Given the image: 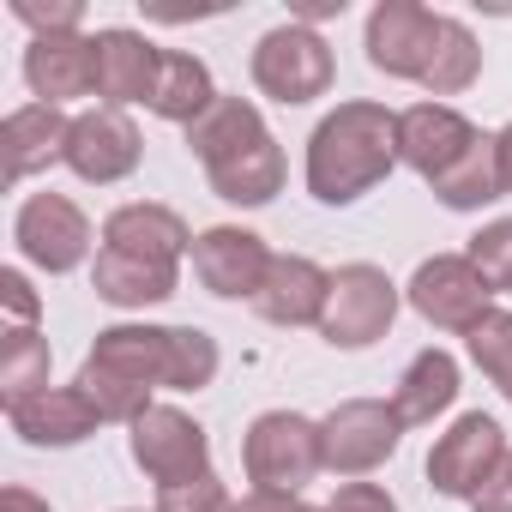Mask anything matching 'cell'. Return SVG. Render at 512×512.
Returning a JSON list of instances; mask_svg holds the SVG:
<instances>
[{"mask_svg":"<svg viewBox=\"0 0 512 512\" xmlns=\"http://www.w3.org/2000/svg\"><path fill=\"white\" fill-rule=\"evenodd\" d=\"M398 169V115L386 103L350 97L308 133V193L320 205H356Z\"/></svg>","mask_w":512,"mask_h":512,"instance_id":"6da1fadb","label":"cell"},{"mask_svg":"<svg viewBox=\"0 0 512 512\" xmlns=\"http://www.w3.org/2000/svg\"><path fill=\"white\" fill-rule=\"evenodd\" d=\"M169 374H175V326H139V320H121V326H103L85 368H79V392L97 404L103 422H139L157 398L151 392H169Z\"/></svg>","mask_w":512,"mask_h":512,"instance_id":"7a4b0ae2","label":"cell"},{"mask_svg":"<svg viewBox=\"0 0 512 512\" xmlns=\"http://www.w3.org/2000/svg\"><path fill=\"white\" fill-rule=\"evenodd\" d=\"M241 470L260 494H302L326 470V440L320 422L302 410H266L241 434Z\"/></svg>","mask_w":512,"mask_h":512,"instance_id":"3957f363","label":"cell"},{"mask_svg":"<svg viewBox=\"0 0 512 512\" xmlns=\"http://www.w3.org/2000/svg\"><path fill=\"white\" fill-rule=\"evenodd\" d=\"M332 79H338V61H332L326 37L314 25L290 19V25H278L253 43V91L284 103V109H302V103L326 97Z\"/></svg>","mask_w":512,"mask_h":512,"instance_id":"277c9868","label":"cell"},{"mask_svg":"<svg viewBox=\"0 0 512 512\" xmlns=\"http://www.w3.org/2000/svg\"><path fill=\"white\" fill-rule=\"evenodd\" d=\"M392 320H398V284L380 266L356 260V266L332 272V296L320 314V338L332 350H368L392 332Z\"/></svg>","mask_w":512,"mask_h":512,"instance_id":"5b68a950","label":"cell"},{"mask_svg":"<svg viewBox=\"0 0 512 512\" xmlns=\"http://www.w3.org/2000/svg\"><path fill=\"white\" fill-rule=\"evenodd\" d=\"M404 302L434 332H452V338H470L482 326V314H494V290L482 284V272L464 253H434V260H422L404 284Z\"/></svg>","mask_w":512,"mask_h":512,"instance_id":"8992f818","label":"cell"},{"mask_svg":"<svg viewBox=\"0 0 512 512\" xmlns=\"http://www.w3.org/2000/svg\"><path fill=\"white\" fill-rule=\"evenodd\" d=\"M13 241H19V260L49 272V278H67L91 260V217L67 199V193H31L13 217Z\"/></svg>","mask_w":512,"mask_h":512,"instance_id":"52a82bcc","label":"cell"},{"mask_svg":"<svg viewBox=\"0 0 512 512\" xmlns=\"http://www.w3.org/2000/svg\"><path fill=\"white\" fill-rule=\"evenodd\" d=\"M440 31H446V13L434 7H416V0H380V7L368 13V67L386 73V79H410L422 85L434 49H440Z\"/></svg>","mask_w":512,"mask_h":512,"instance_id":"ba28073f","label":"cell"},{"mask_svg":"<svg viewBox=\"0 0 512 512\" xmlns=\"http://www.w3.org/2000/svg\"><path fill=\"white\" fill-rule=\"evenodd\" d=\"M320 440H326L332 476H368L398 452L404 422H398L392 398H344L332 416H320Z\"/></svg>","mask_w":512,"mask_h":512,"instance_id":"9c48e42d","label":"cell"},{"mask_svg":"<svg viewBox=\"0 0 512 512\" xmlns=\"http://www.w3.org/2000/svg\"><path fill=\"white\" fill-rule=\"evenodd\" d=\"M506 452H512V446H506V428H500L494 416H482V410H464V416L434 440V452H428V488L446 494V500H476L482 482L500 470Z\"/></svg>","mask_w":512,"mask_h":512,"instance_id":"30bf717a","label":"cell"},{"mask_svg":"<svg viewBox=\"0 0 512 512\" xmlns=\"http://www.w3.org/2000/svg\"><path fill=\"white\" fill-rule=\"evenodd\" d=\"M127 446H133V464H139L157 488L193 482V476L211 470V440H205V428H199L187 410H175V404H151V410L133 422Z\"/></svg>","mask_w":512,"mask_h":512,"instance_id":"8fae6325","label":"cell"},{"mask_svg":"<svg viewBox=\"0 0 512 512\" xmlns=\"http://www.w3.org/2000/svg\"><path fill=\"white\" fill-rule=\"evenodd\" d=\"M278 253L266 247V235H253L241 223H217V229H199L193 241V278L217 296V302H253L266 284Z\"/></svg>","mask_w":512,"mask_h":512,"instance_id":"7c38bea8","label":"cell"},{"mask_svg":"<svg viewBox=\"0 0 512 512\" xmlns=\"http://www.w3.org/2000/svg\"><path fill=\"white\" fill-rule=\"evenodd\" d=\"M145 157V133L133 127L127 109H85L73 115V139H67V169L85 181V187H115L139 169Z\"/></svg>","mask_w":512,"mask_h":512,"instance_id":"4fadbf2b","label":"cell"},{"mask_svg":"<svg viewBox=\"0 0 512 512\" xmlns=\"http://www.w3.org/2000/svg\"><path fill=\"white\" fill-rule=\"evenodd\" d=\"M470 145H476V127L452 103H410L398 115V163H410L422 181H440Z\"/></svg>","mask_w":512,"mask_h":512,"instance_id":"5bb4252c","label":"cell"},{"mask_svg":"<svg viewBox=\"0 0 512 512\" xmlns=\"http://www.w3.org/2000/svg\"><path fill=\"white\" fill-rule=\"evenodd\" d=\"M25 85L49 109L73 103V97H97V43L85 31H73V37H31Z\"/></svg>","mask_w":512,"mask_h":512,"instance_id":"9a60e30c","label":"cell"},{"mask_svg":"<svg viewBox=\"0 0 512 512\" xmlns=\"http://www.w3.org/2000/svg\"><path fill=\"white\" fill-rule=\"evenodd\" d=\"M7 422H13V434H19L25 446H43V452L85 446V440L103 428V416H97V404L79 392V380H73V386H43L37 398L13 404Z\"/></svg>","mask_w":512,"mask_h":512,"instance_id":"2e32d148","label":"cell"},{"mask_svg":"<svg viewBox=\"0 0 512 512\" xmlns=\"http://www.w3.org/2000/svg\"><path fill=\"white\" fill-rule=\"evenodd\" d=\"M97 97L109 109H127V103H151L157 91V67H163V49L127 25H103L97 37Z\"/></svg>","mask_w":512,"mask_h":512,"instance_id":"e0dca14e","label":"cell"},{"mask_svg":"<svg viewBox=\"0 0 512 512\" xmlns=\"http://www.w3.org/2000/svg\"><path fill=\"white\" fill-rule=\"evenodd\" d=\"M326 296H332V272L314 266L308 253H278L260 296H253V314L272 320V326H314L320 332V314H326Z\"/></svg>","mask_w":512,"mask_h":512,"instance_id":"ac0fdd59","label":"cell"},{"mask_svg":"<svg viewBox=\"0 0 512 512\" xmlns=\"http://www.w3.org/2000/svg\"><path fill=\"white\" fill-rule=\"evenodd\" d=\"M193 229L175 205H157V199H133V205H115L103 217V247H121V253H139V260H163V266H181V253H193Z\"/></svg>","mask_w":512,"mask_h":512,"instance_id":"d6986e66","label":"cell"},{"mask_svg":"<svg viewBox=\"0 0 512 512\" xmlns=\"http://www.w3.org/2000/svg\"><path fill=\"white\" fill-rule=\"evenodd\" d=\"M67 139H73V121L49 103H25L7 115V127H0V157H7V181H31L43 175L49 163H67Z\"/></svg>","mask_w":512,"mask_h":512,"instance_id":"ffe728a7","label":"cell"},{"mask_svg":"<svg viewBox=\"0 0 512 512\" xmlns=\"http://www.w3.org/2000/svg\"><path fill=\"white\" fill-rule=\"evenodd\" d=\"M91 290L109 302V308H157L181 290V266H163V260H139V253H121V247H97L91 260Z\"/></svg>","mask_w":512,"mask_h":512,"instance_id":"44dd1931","label":"cell"},{"mask_svg":"<svg viewBox=\"0 0 512 512\" xmlns=\"http://www.w3.org/2000/svg\"><path fill=\"white\" fill-rule=\"evenodd\" d=\"M458 386H464V374H458V356L452 350H440V344L434 350H416L410 368L398 374L392 410H398L404 428H428L434 416H446L458 404Z\"/></svg>","mask_w":512,"mask_h":512,"instance_id":"7402d4cb","label":"cell"},{"mask_svg":"<svg viewBox=\"0 0 512 512\" xmlns=\"http://www.w3.org/2000/svg\"><path fill=\"white\" fill-rule=\"evenodd\" d=\"M284 175H290V163H284V145H278L272 133H266L260 145H247V151H235V157H223V163L205 169L211 193L229 199V205H241V211L272 205V199L284 193Z\"/></svg>","mask_w":512,"mask_h":512,"instance_id":"603a6c76","label":"cell"},{"mask_svg":"<svg viewBox=\"0 0 512 512\" xmlns=\"http://www.w3.org/2000/svg\"><path fill=\"white\" fill-rule=\"evenodd\" d=\"M272 127H266V115H260V103H247V97H217L193 127H187V151L211 169V163H223V157H235V151H247V145H260Z\"/></svg>","mask_w":512,"mask_h":512,"instance_id":"cb8c5ba5","label":"cell"},{"mask_svg":"<svg viewBox=\"0 0 512 512\" xmlns=\"http://www.w3.org/2000/svg\"><path fill=\"white\" fill-rule=\"evenodd\" d=\"M223 91L211 85V67L187 49H163V67H157V91H151V115L157 121H175V127H193Z\"/></svg>","mask_w":512,"mask_h":512,"instance_id":"d4e9b609","label":"cell"},{"mask_svg":"<svg viewBox=\"0 0 512 512\" xmlns=\"http://www.w3.org/2000/svg\"><path fill=\"white\" fill-rule=\"evenodd\" d=\"M434 187V199L446 205V211H482V205H494V199H506V181H500V151H494V133H476V145L440 175V181H428Z\"/></svg>","mask_w":512,"mask_h":512,"instance_id":"484cf974","label":"cell"},{"mask_svg":"<svg viewBox=\"0 0 512 512\" xmlns=\"http://www.w3.org/2000/svg\"><path fill=\"white\" fill-rule=\"evenodd\" d=\"M49 386V338L37 326H7L0 332V404H25Z\"/></svg>","mask_w":512,"mask_h":512,"instance_id":"4316f807","label":"cell"},{"mask_svg":"<svg viewBox=\"0 0 512 512\" xmlns=\"http://www.w3.org/2000/svg\"><path fill=\"white\" fill-rule=\"evenodd\" d=\"M476 79H482V43H476V31L464 19L446 13V31H440V49H434L428 73H422V91H428V103H440V97L470 91Z\"/></svg>","mask_w":512,"mask_h":512,"instance_id":"83f0119b","label":"cell"},{"mask_svg":"<svg viewBox=\"0 0 512 512\" xmlns=\"http://www.w3.org/2000/svg\"><path fill=\"white\" fill-rule=\"evenodd\" d=\"M464 350H470V362L488 374V386L512 404V308L482 314V326L464 338Z\"/></svg>","mask_w":512,"mask_h":512,"instance_id":"f1b7e54d","label":"cell"},{"mask_svg":"<svg viewBox=\"0 0 512 512\" xmlns=\"http://www.w3.org/2000/svg\"><path fill=\"white\" fill-rule=\"evenodd\" d=\"M464 260L482 272V284H488L494 296H506V290H512V217L482 223V229L470 235V247H464Z\"/></svg>","mask_w":512,"mask_h":512,"instance_id":"f546056e","label":"cell"},{"mask_svg":"<svg viewBox=\"0 0 512 512\" xmlns=\"http://www.w3.org/2000/svg\"><path fill=\"white\" fill-rule=\"evenodd\" d=\"M229 506H235V500H229V488H223L217 470H205V476H193V482L157 488V512H229Z\"/></svg>","mask_w":512,"mask_h":512,"instance_id":"4dcf8cb0","label":"cell"},{"mask_svg":"<svg viewBox=\"0 0 512 512\" xmlns=\"http://www.w3.org/2000/svg\"><path fill=\"white\" fill-rule=\"evenodd\" d=\"M13 19L31 25V37H73L85 25V7L79 0H55V7H43V0H13Z\"/></svg>","mask_w":512,"mask_h":512,"instance_id":"1f68e13d","label":"cell"},{"mask_svg":"<svg viewBox=\"0 0 512 512\" xmlns=\"http://www.w3.org/2000/svg\"><path fill=\"white\" fill-rule=\"evenodd\" d=\"M0 308H7L13 326H37V320H43V296L31 290V278H25L19 266L0 272Z\"/></svg>","mask_w":512,"mask_h":512,"instance_id":"d6a6232c","label":"cell"},{"mask_svg":"<svg viewBox=\"0 0 512 512\" xmlns=\"http://www.w3.org/2000/svg\"><path fill=\"white\" fill-rule=\"evenodd\" d=\"M326 512H398V500H392V488H380V482H344V488L326 500Z\"/></svg>","mask_w":512,"mask_h":512,"instance_id":"836d02e7","label":"cell"},{"mask_svg":"<svg viewBox=\"0 0 512 512\" xmlns=\"http://www.w3.org/2000/svg\"><path fill=\"white\" fill-rule=\"evenodd\" d=\"M470 512H512V452H506L500 470L482 482V494L470 500Z\"/></svg>","mask_w":512,"mask_h":512,"instance_id":"e575fe53","label":"cell"},{"mask_svg":"<svg viewBox=\"0 0 512 512\" xmlns=\"http://www.w3.org/2000/svg\"><path fill=\"white\" fill-rule=\"evenodd\" d=\"M229 512H326V506H308L302 494H260V488H247Z\"/></svg>","mask_w":512,"mask_h":512,"instance_id":"d590c367","label":"cell"},{"mask_svg":"<svg viewBox=\"0 0 512 512\" xmlns=\"http://www.w3.org/2000/svg\"><path fill=\"white\" fill-rule=\"evenodd\" d=\"M0 512H55V506H49L43 494H31V488H19V482H13L7 494H0Z\"/></svg>","mask_w":512,"mask_h":512,"instance_id":"8d00e7d4","label":"cell"},{"mask_svg":"<svg viewBox=\"0 0 512 512\" xmlns=\"http://www.w3.org/2000/svg\"><path fill=\"white\" fill-rule=\"evenodd\" d=\"M494 151H500V181H506V193H512V121L494 133Z\"/></svg>","mask_w":512,"mask_h":512,"instance_id":"74e56055","label":"cell"}]
</instances>
